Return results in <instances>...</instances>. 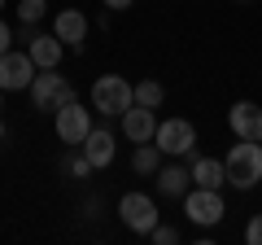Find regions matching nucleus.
Here are the masks:
<instances>
[{
  "instance_id": "f257e3e1",
  "label": "nucleus",
  "mask_w": 262,
  "mask_h": 245,
  "mask_svg": "<svg viewBox=\"0 0 262 245\" xmlns=\"http://www.w3.org/2000/svg\"><path fill=\"white\" fill-rule=\"evenodd\" d=\"M223 171H227V184L241 193H249L253 184L262 179V140H236L223 158Z\"/></svg>"
},
{
  "instance_id": "f03ea898",
  "label": "nucleus",
  "mask_w": 262,
  "mask_h": 245,
  "mask_svg": "<svg viewBox=\"0 0 262 245\" xmlns=\"http://www.w3.org/2000/svg\"><path fill=\"white\" fill-rule=\"evenodd\" d=\"M131 101H136V84L122 75H96L92 84V110L96 114H110V118H118L122 110H131Z\"/></svg>"
},
{
  "instance_id": "7ed1b4c3",
  "label": "nucleus",
  "mask_w": 262,
  "mask_h": 245,
  "mask_svg": "<svg viewBox=\"0 0 262 245\" xmlns=\"http://www.w3.org/2000/svg\"><path fill=\"white\" fill-rule=\"evenodd\" d=\"M31 105L44 114H57L66 101H75V84L66 75H57V70H35V79H31Z\"/></svg>"
},
{
  "instance_id": "20e7f679",
  "label": "nucleus",
  "mask_w": 262,
  "mask_h": 245,
  "mask_svg": "<svg viewBox=\"0 0 262 245\" xmlns=\"http://www.w3.org/2000/svg\"><path fill=\"white\" fill-rule=\"evenodd\" d=\"M184 215L192 219L196 228H219L227 215V201H223V189H188L184 193Z\"/></svg>"
},
{
  "instance_id": "39448f33",
  "label": "nucleus",
  "mask_w": 262,
  "mask_h": 245,
  "mask_svg": "<svg viewBox=\"0 0 262 245\" xmlns=\"http://www.w3.org/2000/svg\"><path fill=\"white\" fill-rule=\"evenodd\" d=\"M153 145L162 149V158H188V153H196V127L188 118H162L158 132H153Z\"/></svg>"
},
{
  "instance_id": "423d86ee",
  "label": "nucleus",
  "mask_w": 262,
  "mask_h": 245,
  "mask_svg": "<svg viewBox=\"0 0 262 245\" xmlns=\"http://www.w3.org/2000/svg\"><path fill=\"white\" fill-rule=\"evenodd\" d=\"M118 219L131 228V232L149 236L153 228H158L162 215H158V201H153L149 193H136V189H131V193H122V197H118Z\"/></svg>"
},
{
  "instance_id": "0eeeda50",
  "label": "nucleus",
  "mask_w": 262,
  "mask_h": 245,
  "mask_svg": "<svg viewBox=\"0 0 262 245\" xmlns=\"http://www.w3.org/2000/svg\"><path fill=\"white\" fill-rule=\"evenodd\" d=\"M53 122H57V140L61 145H83L88 132H92V110L79 105V101H66L61 110L53 114Z\"/></svg>"
},
{
  "instance_id": "6e6552de",
  "label": "nucleus",
  "mask_w": 262,
  "mask_h": 245,
  "mask_svg": "<svg viewBox=\"0 0 262 245\" xmlns=\"http://www.w3.org/2000/svg\"><path fill=\"white\" fill-rule=\"evenodd\" d=\"M35 62H31L27 48H9V53L0 57V88L5 92H27L31 79H35Z\"/></svg>"
},
{
  "instance_id": "1a4fd4ad",
  "label": "nucleus",
  "mask_w": 262,
  "mask_h": 245,
  "mask_svg": "<svg viewBox=\"0 0 262 245\" xmlns=\"http://www.w3.org/2000/svg\"><path fill=\"white\" fill-rule=\"evenodd\" d=\"M227 127L236 132V140H262V105L258 101H236L227 110Z\"/></svg>"
},
{
  "instance_id": "9d476101",
  "label": "nucleus",
  "mask_w": 262,
  "mask_h": 245,
  "mask_svg": "<svg viewBox=\"0 0 262 245\" xmlns=\"http://www.w3.org/2000/svg\"><path fill=\"white\" fill-rule=\"evenodd\" d=\"M88 27H92V22H88V13H83V9H61V13L53 18V35L61 39L66 48H75V53H83Z\"/></svg>"
},
{
  "instance_id": "9b49d317",
  "label": "nucleus",
  "mask_w": 262,
  "mask_h": 245,
  "mask_svg": "<svg viewBox=\"0 0 262 245\" xmlns=\"http://www.w3.org/2000/svg\"><path fill=\"white\" fill-rule=\"evenodd\" d=\"M118 118H122V136H127L131 145L153 140V132H158V110H149V105H136V101H131V110H122Z\"/></svg>"
},
{
  "instance_id": "f8f14e48",
  "label": "nucleus",
  "mask_w": 262,
  "mask_h": 245,
  "mask_svg": "<svg viewBox=\"0 0 262 245\" xmlns=\"http://www.w3.org/2000/svg\"><path fill=\"white\" fill-rule=\"evenodd\" d=\"M27 53H31V62H35L39 70H61V53H66V44L61 39L53 35V31H48V35H31L27 39Z\"/></svg>"
},
{
  "instance_id": "ddd939ff",
  "label": "nucleus",
  "mask_w": 262,
  "mask_h": 245,
  "mask_svg": "<svg viewBox=\"0 0 262 245\" xmlns=\"http://www.w3.org/2000/svg\"><path fill=\"white\" fill-rule=\"evenodd\" d=\"M188 175H192L196 189H223L227 184V171H223V158H206V153H188Z\"/></svg>"
},
{
  "instance_id": "4468645a",
  "label": "nucleus",
  "mask_w": 262,
  "mask_h": 245,
  "mask_svg": "<svg viewBox=\"0 0 262 245\" xmlns=\"http://www.w3.org/2000/svg\"><path fill=\"white\" fill-rule=\"evenodd\" d=\"M79 149L88 153L92 171H101V167H110V162H114V153H118V140H114L110 127H92V132H88V140L79 145Z\"/></svg>"
},
{
  "instance_id": "2eb2a0df",
  "label": "nucleus",
  "mask_w": 262,
  "mask_h": 245,
  "mask_svg": "<svg viewBox=\"0 0 262 245\" xmlns=\"http://www.w3.org/2000/svg\"><path fill=\"white\" fill-rule=\"evenodd\" d=\"M158 193L162 197H179L184 201V193L192 189V175H188V167H175V162H170V167H158Z\"/></svg>"
},
{
  "instance_id": "dca6fc26",
  "label": "nucleus",
  "mask_w": 262,
  "mask_h": 245,
  "mask_svg": "<svg viewBox=\"0 0 262 245\" xmlns=\"http://www.w3.org/2000/svg\"><path fill=\"white\" fill-rule=\"evenodd\" d=\"M158 167H162V149L153 140H144V145H136V153H131V171L136 175H158Z\"/></svg>"
},
{
  "instance_id": "f3484780",
  "label": "nucleus",
  "mask_w": 262,
  "mask_h": 245,
  "mask_svg": "<svg viewBox=\"0 0 262 245\" xmlns=\"http://www.w3.org/2000/svg\"><path fill=\"white\" fill-rule=\"evenodd\" d=\"M162 101H166V88H162L158 79H140V84H136V105H149V110H162Z\"/></svg>"
},
{
  "instance_id": "a211bd4d",
  "label": "nucleus",
  "mask_w": 262,
  "mask_h": 245,
  "mask_svg": "<svg viewBox=\"0 0 262 245\" xmlns=\"http://www.w3.org/2000/svg\"><path fill=\"white\" fill-rule=\"evenodd\" d=\"M48 18V0H18V22L22 27H39Z\"/></svg>"
},
{
  "instance_id": "6ab92c4d",
  "label": "nucleus",
  "mask_w": 262,
  "mask_h": 245,
  "mask_svg": "<svg viewBox=\"0 0 262 245\" xmlns=\"http://www.w3.org/2000/svg\"><path fill=\"white\" fill-rule=\"evenodd\" d=\"M66 171H70L75 179H88V175H92V162H88V153L79 149V145H70V153H66Z\"/></svg>"
},
{
  "instance_id": "aec40b11",
  "label": "nucleus",
  "mask_w": 262,
  "mask_h": 245,
  "mask_svg": "<svg viewBox=\"0 0 262 245\" xmlns=\"http://www.w3.org/2000/svg\"><path fill=\"white\" fill-rule=\"evenodd\" d=\"M153 241H158V245H175L179 241V228H170V223H162V219H158V228H153Z\"/></svg>"
},
{
  "instance_id": "412c9836",
  "label": "nucleus",
  "mask_w": 262,
  "mask_h": 245,
  "mask_svg": "<svg viewBox=\"0 0 262 245\" xmlns=\"http://www.w3.org/2000/svg\"><path fill=\"white\" fill-rule=\"evenodd\" d=\"M245 241H249V245H262V215L249 219V228H245Z\"/></svg>"
},
{
  "instance_id": "4be33fe9",
  "label": "nucleus",
  "mask_w": 262,
  "mask_h": 245,
  "mask_svg": "<svg viewBox=\"0 0 262 245\" xmlns=\"http://www.w3.org/2000/svg\"><path fill=\"white\" fill-rule=\"evenodd\" d=\"M9 48H13V27H9L5 18H0V57L9 53Z\"/></svg>"
},
{
  "instance_id": "5701e85b",
  "label": "nucleus",
  "mask_w": 262,
  "mask_h": 245,
  "mask_svg": "<svg viewBox=\"0 0 262 245\" xmlns=\"http://www.w3.org/2000/svg\"><path fill=\"white\" fill-rule=\"evenodd\" d=\"M101 5H105V9H110V13H122V9H131L136 0H101Z\"/></svg>"
},
{
  "instance_id": "b1692460",
  "label": "nucleus",
  "mask_w": 262,
  "mask_h": 245,
  "mask_svg": "<svg viewBox=\"0 0 262 245\" xmlns=\"http://www.w3.org/2000/svg\"><path fill=\"white\" fill-rule=\"evenodd\" d=\"M0 118H5V88H0Z\"/></svg>"
},
{
  "instance_id": "393cba45",
  "label": "nucleus",
  "mask_w": 262,
  "mask_h": 245,
  "mask_svg": "<svg viewBox=\"0 0 262 245\" xmlns=\"http://www.w3.org/2000/svg\"><path fill=\"white\" fill-rule=\"evenodd\" d=\"M0 9H5V0H0Z\"/></svg>"
},
{
  "instance_id": "a878e982",
  "label": "nucleus",
  "mask_w": 262,
  "mask_h": 245,
  "mask_svg": "<svg viewBox=\"0 0 262 245\" xmlns=\"http://www.w3.org/2000/svg\"><path fill=\"white\" fill-rule=\"evenodd\" d=\"M241 5H249V0H241Z\"/></svg>"
}]
</instances>
